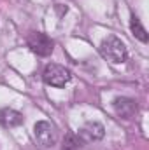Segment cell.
<instances>
[{"instance_id": "cell-5", "label": "cell", "mask_w": 149, "mask_h": 150, "mask_svg": "<svg viewBox=\"0 0 149 150\" xmlns=\"http://www.w3.org/2000/svg\"><path fill=\"white\" fill-rule=\"evenodd\" d=\"M104 134H105L104 124H100V122H97V120H90V122H86V124L79 129L77 138H79L81 142H84V143H90V142H98V140H102Z\"/></svg>"}, {"instance_id": "cell-2", "label": "cell", "mask_w": 149, "mask_h": 150, "mask_svg": "<svg viewBox=\"0 0 149 150\" xmlns=\"http://www.w3.org/2000/svg\"><path fill=\"white\" fill-rule=\"evenodd\" d=\"M42 79H44V82H46L47 86H51V87H65V86L70 82L72 75H70V72H69L65 67L56 65V63H49V65H46V68H44Z\"/></svg>"}, {"instance_id": "cell-8", "label": "cell", "mask_w": 149, "mask_h": 150, "mask_svg": "<svg viewBox=\"0 0 149 150\" xmlns=\"http://www.w3.org/2000/svg\"><path fill=\"white\" fill-rule=\"evenodd\" d=\"M130 30L135 35V38H139L140 42H148V32H146V28L142 26V23H140V19L137 16H132V19H130Z\"/></svg>"}, {"instance_id": "cell-9", "label": "cell", "mask_w": 149, "mask_h": 150, "mask_svg": "<svg viewBox=\"0 0 149 150\" xmlns=\"http://www.w3.org/2000/svg\"><path fill=\"white\" fill-rule=\"evenodd\" d=\"M62 150H81V140H79L75 134L69 133V134L65 136V142H63Z\"/></svg>"}, {"instance_id": "cell-7", "label": "cell", "mask_w": 149, "mask_h": 150, "mask_svg": "<svg viewBox=\"0 0 149 150\" xmlns=\"http://www.w3.org/2000/svg\"><path fill=\"white\" fill-rule=\"evenodd\" d=\"M0 124L5 127H18L23 124V113H19L14 108H2L0 110Z\"/></svg>"}, {"instance_id": "cell-6", "label": "cell", "mask_w": 149, "mask_h": 150, "mask_svg": "<svg viewBox=\"0 0 149 150\" xmlns=\"http://www.w3.org/2000/svg\"><path fill=\"white\" fill-rule=\"evenodd\" d=\"M112 107H114L116 115H117L119 119H125V120L133 119L135 113H137V103H135L132 98H125V96L116 98L114 103H112Z\"/></svg>"}, {"instance_id": "cell-3", "label": "cell", "mask_w": 149, "mask_h": 150, "mask_svg": "<svg viewBox=\"0 0 149 150\" xmlns=\"http://www.w3.org/2000/svg\"><path fill=\"white\" fill-rule=\"evenodd\" d=\"M34 136H35L39 145H42L46 149L56 145V142H58L56 127L51 122H47V120H39L37 124L34 126Z\"/></svg>"}, {"instance_id": "cell-4", "label": "cell", "mask_w": 149, "mask_h": 150, "mask_svg": "<svg viewBox=\"0 0 149 150\" xmlns=\"http://www.w3.org/2000/svg\"><path fill=\"white\" fill-rule=\"evenodd\" d=\"M27 44L32 52H35L37 56H42V58L49 56L54 49V42L42 32H32L27 38Z\"/></svg>"}, {"instance_id": "cell-1", "label": "cell", "mask_w": 149, "mask_h": 150, "mask_svg": "<svg viewBox=\"0 0 149 150\" xmlns=\"http://www.w3.org/2000/svg\"><path fill=\"white\" fill-rule=\"evenodd\" d=\"M100 54L111 61L114 65H119V63H125L126 58H128V51H126V45L123 44V40L114 35H109L107 38L102 40L100 44Z\"/></svg>"}]
</instances>
